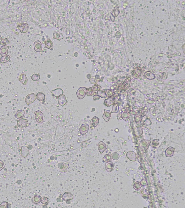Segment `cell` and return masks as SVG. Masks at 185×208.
<instances>
[{
  "instance_id": "6da1fadb",
  "label": "cell",
  "mask_w": 185,
  "mask_h": 208,
  "mask_svg": "<svg viewBox=\"0 0 185 208\" xmlns=\"http://www.w3.org/2000/svg\"><path fill=\"white\" fill-rule=\"evenodd\" d=\"M87 88L81 87L79 88L76 92V95L78 98L82 99L84 98L86 94Z\"/></svg>"
},
{
  "instance_id": "7a4b0ae2",
  "label": "cell",
  "mask_w": 185,
  "mask_h": 208,
  "mask_svg": "<svg viewBox=\"0 0 185 208\" xmlns=\"http://www.w3.org/2000/svg\"><path fill=\"white\" fill-rule=\"evenodd\" d=\"M36 99V95L34 93L28 94L25 99V102L27 105L33 103Z\"/></svg>"
},
{
  "instance_id": "3957f363",
  "label": "cell",
  "mask_w": 185,
  "mask_h": 208,
  "mask_svg": "<svg viewBox=\"0 0 185 208\" xmlns=\"http://www.w3.org/2000/svg\"><path fill=\"white\" fill-rule=\"evenodd\" d=\"M17 28L22 33H25L28 32L29 30V25L26 23H21L18 25Z\"/></svg>"
},
{
  "instance_id": "277c9868",
  "label": "cell",
  "mask_w": 185,
  "mask_h": 208,
  "mask_svg": "<svg viewBox=\"0 0 185 208\" xmlns=\"http://www.w3.org/2000/svg\"><path fill=\"white\" fill-rule=\"evenodd\" d=\"M35 115V119L37 122L39 123H42L44 122L43 113L41 111H37L34 112Z\"/></svg>"
},
{
  "instance_id": "5b68a950",
  "label": "cell",
  "mask_w": 185,
  "mask_h": 208,
  "mask_svg": "<svg viewBox=\"0 0 185 208\" xmlns=\"http://www.w3.org/2000/svg\"><path fill=\"white\" fill-rule=\"evenodd\" d=\"M89 129V125L87 124H84L81 126L79 131L82 135H84L88 133Z\"/></svg>"
},
{
  "instance_id": "8992f818",
  "label": "cell",
  "mask_w": 185,
  "mask_h": 208,
  "mask_svg": "<svg viewBox=\"0 0 185 208\" xmlns=\"http://www.w3.org/2000/svg\"><path fill=\"white\" fill-rule=\"evenodd\" d=\"M42 44L40 41L37 40L35 41L34 44V47L35 51L37 52H43L42 50Z\"/></svg>"
},
{
  "instance_id": "52a82bcc",
  "label": "cell",
  "mask_w": 185,
  "mask_h": 208,
  "mask_svg": "<svg viewBox=\"0 0 185 208\" xmlns=\"http://www.w3.org/2000/svg\"><path fill=\"white\" fill-rule=\"evenodd\" d=\"M17 126L20 128L26 127H28V121L27 119L22 118L17 122Z\"/></svg>"
},
{
  "instance_id": "ba28073f",
  "label": "cell",
  "mask_w": 185,
  "mask_h": 208,
  "mask_svg": "<svg viewBox=\"0 0 185 208\" xmlns=\"http://www.w3.org/2000/svg\"><path fill=\"white\" fill-rule=\"evenodd\" d=\"M126 155L128 159L130 161L135 162L136 160V154L133 151H129L127 152Z\"/></svg>"
},
{
  "instance_id": "9c48e42d",
  "label": "cell",
  "mask_w": 185,
  "mask_h": 208,
  "mask_svg": "<svg viewBox=\"0 0 185 208\" xmlns=\"http://www.w3.org/2000/svg\"><path fill=\"white\" fill-rule=\"evenodd\" d=\"M141 122L142 125L145 127L150 129L151 127L152 122H151L150 119L147 118H145V120L142 119Z\"/></svg>"
},
{
  "instance_id": "30bf717a",
  "label": "cell",
  "mask_w": 185,
  "mask_h": 208,
  "mask_svg": "<svg viewBox=\"0 0 185 208\" xmlns=\"http://www.w3.org/2000/svg\"><path fill=\"white\" fill-rule=\"evenodd\" d=\"M21 155L22 157L25 158L29 154V151L28 147L24 146L22 147V151L21 152Z\"/></svg>"
},
{
  "instance_id": "8fae6325",
  "label": "cell",
  "mask_w": 185,
  "mask_h": 208,
  "mask_svg": "<svg viewBox=\"0 0 185 208\" xmlns=\"http://www.w3.org/2000/svg\"><path fill=\"white\" fill-rule=\"evenodd\" d=\"M74 197L73 194L71 193H67L66 192L62 195V199L63 201H69V200H72L73 198Z\"/></svg>"
},
{
  "instance_id": "7c38bea8",
  "label": "cell",
  "mask_w": 185,
  "mask_h": 208,
  "mask_svg": "<svg viewBox=\"0 0 185 208\" xmlns=\"http://www.w3.org/2000/svg\"><path fill=\"white\" fill-rule=\"evenodd\" d=\"M58 102L59 104L62 107L66 105L67 101L65 95L63 94L58 98Z\"/></svg>"
},
{
  "instance_id": "4fadbf2b",
  "label": "cell",
  "mask_w": 185,
  "mask_h": 208,
  "mask_svg": "<svg viewBox=\"0 0 185 208\" xmlns=\"http://www.w3.org/2000/svg\"><path fill=\"white\" fill-rule=\"evenodd\" d=\"M148 141L146 140H143L141 141L140 143L139 147L141 149H143L145 150L147 149L149 147Z\"/></svg>"
},
{
  "instance_id": "5bb4252c",
  "label": "cell",
  "mask_w": 185,
  "mask_h": 208,
  "mask_svg": "<svg viewBox=\"0 0 185 208\" xmlns=\"http://www.w3.org/2000/svg\"><path fill=\"white\" fill-rule=\"evenodd\" d=\"M104 104L106 106L108 107H110L114 104V98L112 97H108L104 101Z\"/></svg>"
},
{
  "instance_id": "9a60e30c",
  "label": "cell",
  "mask_w": 185,
  "mask_h": 208,
  "mask_svg": "<svg viewBox=\"0 0 185 208\" xmlns=\"http://www.w3.org/2000/svg\"><path fill=\"white\" fill-rule=\"evenodd\" d=\"M51 93L54 96L58 97L63 95L64 91L61 89H56L55 90H52Z\"/></svg>"
},
{
  "instance_id": "2e32d148",
  "label": "cell",
  "mask_w": 185,
  "mask_h": 208,
  "mask_svg": "<svg viewBox=\"0 0 185 208\" xmlns=\"http://www.w3.org/2000/svg\"><path fill=\"white\" fill-rule=\"evenodd\" d=\"M175 150V148L170 147L165 150V155L168 157H170L173 155L174 152Z\"/></svg>"
},
{
  "instance_id": "e0dca14e",
  "label": "cell",
  "mask_w": 185,
  "mask_h": 208,
  "mask_svg": "<svg viewBox=\"0 0 185 208\" xmlns=\"http://www.w3.org/2000/svg\"><path fill=\"white\" fill-rule=\"evenodd\" d=\"M111 116V113L109 110H104V113L103 115V118L106 122H108L110 120Z\"/></svg>"
},
{
  "instance_id": "ac0fdd59",
  "label": "cell",
  "mask_w": 185,
  "mask_h": 208,
  "mask_svg": "<svg viewBox=\"0 0 185 208\" xmlns=\"http://www.w3.org/2000/svg\"><path fill=\"white\" fill-rule=\"evenodd\" d=\"M106 169L108 172H111L113 170L114 168V165L113 162L112 161L106 163L105 164Z\"/></svg>"
},
{
  "instance_id": "d6986e66",
  "label": "cell",
  "mask_w": 185,
  "mask_h": 208,
  "mask_svg": "<svg viewBox=\"0 0 185 208\" xmlns=\"http://www.w3.org/2000/svg\"><path fill=\"white\" fill-rule=\"evenodd\" d=\"M142 71L141 68L138 67L136 69H135L132 72L133 77L135 79H138L139 77L141 76Z\"/></svg>"
},
{
  "instance_id": "ffe728a7",
  "label": "cell",
  "mask_w": 185,
  "mask_h": 208,
  "mask_svg": "<svg viewBox=\"0 0 185 208\" xmlns=\"http://www.w3.org/2000/svg\"><path fill=\"white\" fill-rule=\"evenodd\" d=\"M91 127H96L99 123V119L97 116L93 117L91 120Z\"/></svg>"
},
{
  "instance_id": "44dd1931",
  "label": "cell",
  "mask_w": 185,
  "mask_h": 208,
  "mask_svg": "<svg viewBox=\"0 0 185 208\" xmlns=\"http://www.w3.org/2000/svg\"><path fill=\"white\" fill-rule=\"evenodd\" d=\"M106 145L102 141L99 142L98 144V149L101 154H102L105 151Z\"/></svg>"
},
{
  "instance_id": "7402d4cb",
  "label": "cell",
  "mask_w": 185,
  "mask_h": 208,
  "mask_svg": "<svg viewBox=\"0 0 185 208\" xmlns=\"http://www.w3.org/2000/svg\"><path fill=\"white\" fill-rule=\"evenodd\" d=\"M18 80L22 82L24 85H25L27 84L28 79L25 74H22L19 77Z\"/></svg>"
},
{
  "instance_id": "603a6c76",
  "label": "cell",
  "mask_w": 185,
  "mask_h": 208,
  "mask_svg": "<svg viewBox=\"0 0 185 208\" xmlns=\"http://www.w3.org/2000/svg\"><path fill=\"white\" fill-rule=\"evenodd\" d=\"M134 133L137 137L141 136L143 134L142 128L141 127H136L134 129Z\"/></svg>"
},
{
  "instance_id": "cb8c5ba5",
  "label": "cell",
  "mask_w": 185,
  "mask_h": 208,
  "mask_svg": "<svg viewBox=\"0 0 185 208\" xmlns=\"http://www.w3.org/2000/svg\"><path fill=\"white\" fill-rule=\"evenodd\" d=\"M9 49V46L4 45L2 46L0 49V54L2 56H5L7 54L8 52V50Z\"/></svg>"
},
{
  "instance_id": "d4e9b609",
  "label": "cell",
  "mask_w": 185,
  "mask_h": 208,
  "mask_svg": "<svg viewBox=\"0 0 185 208\" xmlns=\"http://www.w3.org/2000/svg\"><path fill=\"white\" fill-rule=\"evenodd\" d=\"M24 114L25 111L24 110H19L16 113L15 116L18 120H20L22 118Z\"/></svg>"
},
{
  "instance_id": "484cf974",
  "label": "cell",
  "mask_w": 185,
  "mask_h": 208,
  "mask_svg": "<svg viewBox=\"0 0 185 208\" xmlns=\"http://www.w3.org/2000/svg\"><path fill=\"white\" fill-rule=\"evenodd\" d=\"M63 35L60 33H58L56 31H54L53 34V38L56 39L57 40L60 41L62 39H63Z\"/></svg>"
},
{
  "instance_id": "4316f807",
  "label": "cell",
  "mask_w": 185,
  "mask_h": 208,
  "mask_svg": "<svg viewBox=\"0 0 185 208\" xmlns=\"http://www.w3.org/2000/svg\"><path fill=\"white\" fill-rule=\"evenodd\" d=\"M41 196L39 195H36L34 196L32 199V202L35 204H37L41 202Z\"/></svg>"
},
{
  "instance_id": "83f0119b",
  "label": "cell",
  "mask_w": 185,
  "mask_h": 208,
  "mask_svg": "<svg viewBox=\"0 0 185 208\" xmlns=\"http://www.w3.org/2000/svg\"><path fill=\"white\" fill-rule=\"evenodd\" d=\"M144 76L147 79L150 80H153L155 78L154 74L150 71L145 72L144 74Z\"/></svg>"
},
{
  "instance_id": "f1b7e54d",
  "label": "cell",
  "mask_w": 185,
  "mask_h": 208,
  "mask_svg": "<svg viewBox=\"0 0 185 208\" xmlns=\"http://www.w3.org/2000/svg\"><path fill=\"white\" fill-rule=\"evenodd\" d=\"M112 159V154L111 152H109V153L105 155L103 159V162H107L111 161Z\"/></svg>"
},
{
  "instance_id": "f546056e",
  "label": "cell",
  "mask_w": 185,
  "mask_h": 208,
  "mask_svg": "<svg viewBox=\"0 0 185 208\" xmlns=\"http://www.w3.org/2000/svg\"><path fill=\"white\" fill-rule=\"evenodd\" d=\"M10 57L9 55H7L5 56H3L0 58V62L1 63H5L10 61Z\"/></svg>"
},
{
  "instance_id": "4dcf8cb0",
  "label": "cell",
  "mask_w": 185,
  "mask_h": 208,
  "mask_svg": "<svg viewBox=\"0 0 185 208\" xmlns=\"http://www.w3.org/2000/svg\"><path fill=\"white\" fill-rule=\"evenodd\" d=\"M121 116L123 119L125 121H127L129 118V115L128 112L125 111H123L121 113Z\"/></svg>"
},
{
  "instance_id": "1f68e13d",
  "label": "cell",
  "mask_w": 185,
  "mask_h": 208,
  "mask_svg": "<svg viewBox=\"0 0 185 208\" xmlns=\"http://www.w3.org/2000/svg\"><path fill=\"white\" fill-rule=\"evenodd\" d=\"M36 99L39 101H44L45 98V96L43 93L39 92L36 95Z\"/></svg>"
},
{
  "instance_id": "d6a6232c",
  "label": "cell",
  "mask_w": 185,
  "mask_h": 208,
  "mask_svg": "<svg viewBox=\"0 0 185 208\" xmlns=\"http://www.w3.org/2000/svg\"><path fill=\"white\" fill-rule=\"evenodd\" d=\"M159 145V142L156 139L150 140L149 145L152 147H155Z\"/></svg>"
},
{
  "instance_id": "836d02e7",
  "label": "cell",
  "mask_w": 185,
  "mask_h": 208,
  "mask_svg": "<svg viewBox=\"0 0 185 208\" xmlns=\"http://www.w3.org/2000/svg\"><path fill=\"white\" fill-rule=\"evenodd\" d=\"M46 47L49 49H51L53 46V42L50 39H48L45 42Z\"/></svg>"
},
{
  "instance_id": "e575fe53",
  "label": "cell",
  "mask_w": 185,
  "mask_h": 208,
  "mask_svg": "<svg viewBox=\"0 0 185 208\" xmlns=\"http://www.w3.org/2000/svg\"><path fill=\"white\" fill-rule=\"evenodd\" d=\"M119 107L118 103H117L113 105L112 107V113H115L119 112Z\"/></svg>"
},
{
  "instance_id": "d590c367",
  "label": "cell",
  "mask_w": 185,
  "mask_h": 208,
  "mask_svg": "<svg viewBox=\"0 0 185 208\" xmlns=\"http://www.w3.org/2000/svg\"><path fill=\"white\" fill-rule=\"evenodd\" d=\"M105 93L107 96L108 97H112L114 96L115 94L114 90L111 89H108L106 90Z\"/></svg>"
},
{
  "instance_id": "8d00e7d4",
  "label": "cell",
  "mask_w": 185,
  "mask_h": 208,
  "mask_svg": "<svg viewBox=\"0 0 185 208\" xmlns=\"http://www.w3.org/2000/svg\"><path fill=\"white\" fill-rule=\"evenodd\" d=\"M142 186V185L139 182L137 181L133 185V188L135 190L138 191L141 189Z\"/></svg>"
},
{
  "instance_id": "74e56055",
  "label": "cell",
  "mask_w": 185,
  "mask_h": 208,
  "mask_svg": "<svg viewBox=\"0 0 185 208\" xmlns=\"http://www.w3.org/2000/svg\"><path fill=\"white\" fill-rule=\"evenodd\" d=\"M93 88H87L86 94L88 96H93L95 93Z\"/></svg>"
},
{
  "instance_id": "f35d334b",
  "label": "cell",
  "mask_w": 185,
  "mask_h": 208,
  "mask_svg": "<svg viewBox=\"0 0 185 208\" xmlns=\"http://www.w3.org/2000/svg\"><path fill=\"white\" fill-rule=\"evenodd\" d=\"M41 202L45 205H48L49 203V199L48 198L45 197H42L41 198Z\"/></svg>"
},
{
  "instance_id": "ab89813d",
  "label": "cell",
  "mask_w": 185,
  "mask_h": 208,
  "mask_svg": "<svg viewBox=\"0 0 185 208\" xmlns=\"http://www.w3.org/2000/svg\"><path fill=\"white\" fill-rule=\"evenodd\" d=\"M142 119V116L141 115L139 114H136L135 115V116L134 120L135 123H139V122L141 121Z\"/></svg>"
},
{
  "instance_id": "60d3db41",
  "label": "cell",
  "mask_w": 185,
  "mask_h": 208,
  "mask_svg": "<svg viewBox=\"0 0 185 208\" xmlns=\"http://www.w3.org/2000/svg\"><path fill=\"white\" fill-rule=\"evenodd\" d=\"M31 79H32V80H33V81H39L40 79V76L39 74H34L32 75Z\"/></svg>"
},
{
  "instance_id": "b9f144b4",
  "label": "cell",
  "mask_w": 185,
  "mask_h": 208,
  "mask_svg": "<svg viewBox=\"0 0 185 208\" xmlns=\"http://www.w3.org/2000/svg\"><path fill=\"white\" fill-rule=\"evenodd\" d=\"M98 95L100 96V97L101 98H105L107 97L106 94L105 92L102 91L100 90L98 91L97 92Z\"/></svg>"
},
{
  "instance_id": "7bdbcfd3",
  "label": "cell",
  "mask_w": 185,
  "mask_h": 208,
  "mask_svg": "<svg viewBox=\"0 0 185 208\" xmlns=\"http://www.w3.org/2000/svg\"><path fill=\"white\" fill-rule=\"evenodd\" d=\"M131 84V78L128 77L125 80L123 83V86L124 87H127L129 86Z\"/></svg>"
},
{
  "instance_id": "ee69618b",
  "label": "cell",
  "mask_w": 185,
  "mask_h": 208,
  "mask_svg": "<svg viewBox=\"0 0 185 208\" xmlns=\"http://www.w3.org/2000/svg\"><path fill=\"white\" fill-rule=\"evenodd\" d=\"M69 166V164L68 163H64V166L63 169H61V171L62 172H67V169Z\"/></svg>"
},
{
  "instance_id": "f6af8a7d",
  "label": "cell",
  "mask_w": 185,
  "mask_h": 208,
  "mask_svg": "<svg viewBox=\"0 0 185 208\" xmlns=\"http://www.w3.org/2000/svg\"><path fill=\"white\" fill-rule=\"evenodd\" d=\"M92 88H93L94 91L95 92H96V91H98L101 90V89H102V87L99 85L95 84L94 86H93Z\"/></svg>"
},
{
  "instance_id": "bcb514c9",
  "label": "cell",
  "mask_w": 185,
  "mask_h": 208,
  "mask_svg": "<svg viewBox=\"0 0 185 208\" xmlns=\"http://www.w3.org/2000/svg\"><path fill=\"white\" fill-rule=\"evenodd\" d=\"M8 202L6 201H3L2 202V203L0 204V208H8Z\"/></svg>"
},
{
  "instance_id": "7dc6e473",
  "label": "cell",
  "mask_w": 185,
  "mask_h": 208,
  "mask_svg": "<svg viewBox=\"0 0 185 208\" xmlns=\"http://www.w3.org/2000/svg\"><path fill=\"white\" fill-rule=\"evenodd\" d=\"M112 155V159L114 160H118L119 158V154L117 152H114V153H113Z\"/></svg>"
},
{
  "instance_id": "c3c4849f",
  "label": "cell",
  "mask_w": 185,
  "mask_h": 208,
  "mask_svg": "<svg viewBox=\"0 0 185 208\" xmlns=\"http://www.w3.org/2000/svg\"><path fill=\"white\" fill-rule=\"evenodd\" d=\"M93 96V100L95 101L99 100L100 99V97L98 95L97 92H95Z\"/></svg>"
},
{
  "instance_id": "681fc988",
  "label": "cell",
  "mask_w": 185,
  "mask_h": 208,
  "mask_svg": "<svg viewBox=\"0 0 185 208\" xmlns=\"http://www.w3.org/2000/svg\"><path fill=\"white\" fill-rule=\"evenodd\" d=\"M87 141H84L81 143V146L83 147H85L87 146L88 145V143Z\"/></svg>"
},
{
  "instance_id": "f907efd6",
  "label": "cell",
  "mask_w": 185,
  "mask_h": 208,
  "mask_svg": "<svg viewBox=\"0 0 185 208\" xmlns=\"http://www.w3.org/2000/svg\"><path fill=\"white\" fill-rule=\"evenodd\" d=\"M91 79H90V82L91 84H96V82H95V79L94 78V77H91V78H90Z\"/></svg>"
},
{
  "instance_id": "816d5d0a",
  "label": "cell",
  "mask_w": 185,
  "mask_h": 208,
  "mask_svg": "<svg viewBox=\"0 0 185 208\" xmlns=\"http://www.w3.org/2000/svg\"><path fill=\"white\" fill-rule=\"evenodd\" d=\"M5 167L4 163L3 161L0 160V171H1Z\"/></svg>"
},
{
  "instance_id": "f5cc1de1",
  "label": "cell",
  "mask_w": 185,
  "mask_h": 208,
  "mask_svg": "<svg viewBox=\"0 0 185 208\" xmlns=\"http://www.w3.org/2000/svg\"><path fill=\"white\" fill-rule=\"evenodd\" d=\"M64 166V164L63 163H60L58 164V168L59 169H63Z\"/></svg>"
},
{
  "instance_id": "db71d44e",
  "label": "cell",
  "mask_w": 185,
  "mask_h": 208,
  "mask_svg": "<svg viewBox=\"0 0 185 208\" xmlns=\"http://www.w3.org/2000/svg\"><path fill=\"white\" fill-rule=\"evenodd\" d=\"M70 200H69V201H66V203L67 204H69L71 203V202H70Z\"/></svg>"
},
{
  "instance_id": "11a10c76",
  "label": "cell",
  "mask_w": 185,
  "mask_h": 208,
  "mask_svg": "<svg viewBox=\"0 0 185 208\" xmlns=\"http://www.w3.org/2000/svg\"><path fill=\"white\" fill-rule=\"evenodd\" d=\"M50 159H51L52 160H53L54 159V156H51V157H50Z\"/></svg>"
}]
</instances>
